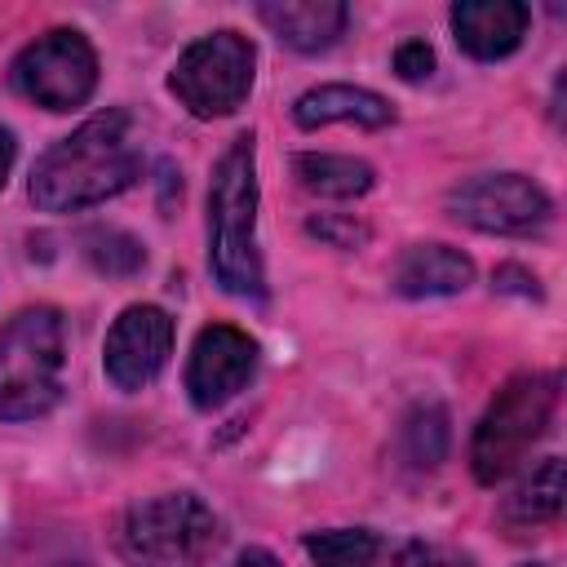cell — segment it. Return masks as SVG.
Here are the masks:
<instances>
[{
	"mask_svg": "<svg viewBox=\"0 0 567 567\" xmlns=\"http://www.w3.org/2000/svg\"><path fill=\"white\" fill-rule=\"evenodd\" d=\"M173 350V319L159 306H128L102 346V368L115 390H142L151 385Z\"/></svg>",
	"mask_w": 567,
	"mask_h": 567,
	"instance_id": "obj_9",
	"label": "cell"
},
{
	"mask_svg": "<svg viewBox=\"0 0 567 567\" xmlns=\"http://www.w3.org/2000/svg\"><path fill=\"white\" fill-rule=\"evenodd\" d=\"M527 22H532V13L518 0H461V4H452V35L478 62L509 58L523 44Z\"/></svg>",
	"mask_w": 567,
	"mask_h": 567,
	"instance_id": "obj_11",
	"label": "cell"
},
{
	"mask_svg": "<svg viewBox=\"0 0 567 567\" xmlns=\"http://www.w3.org/2000/svg\"><path fill=\"white\" fill-rule=\"evenodd\" d=\"M80 248H84V257H89L93 270L115 275V279L137 275L142 261H146L142 244H137L128 230H120V226H89V230L80 235Z\"/></svg>",
	"mask_w": 567,
	"mask_h": 567,
	"instance_id": "obj_18",
	"label": "cell"
},
{
	"mask_svg": "<svg viewBox=\"0 0 567 567\" xmlns=\"http://www.w3.org/2000/svg\"><path fill=\"white\" fill-rule=\"evenodd\" d=\"M217 536V514L195 492H164L124 514L120 554L128 567H204Z\"/></svg>",
	"mask_w": 567,
	"mask_h": 567,
	"instance_id": "obj_5",
	"label": "cell"
},
{
	"mask_svg": "<svg viewBox=\"0 0 567 567\" xmlns=\"http://www.w3.org/2000/svg\"><path fill=\"white\" fill-rule=\"evenodd\" d=\"M142 168L124 111H102L58 137L31 168V199L44 213H80L120 195Z\"/></svg>",
	"mask_w": 567,
	"mask_h": 567,
	"instance_id": "obj_1",
	"label": "cell"
},
{
	"mask_svg": "<svg viewBox=\"0 0 567 567\" xmlns=\"http://www.w3.org/2000/svg\"><path fill=\"white\" fill-rule=\"evenodd\" d=\"M408 452L416 465H439L447 452V416L443 408H416L408 421Z\"/></svg>",
	"mask_w": 567,
	"mask_h": 567,
	"instance_id": "obj_19",
	"label": "cell"
},
{
	"mask_svg": "<svg viewBox=\"0 0 567 567\" xmlns=\"http://www.w3.org/2000/svg\"><path fill=\"white\" fill-rule=\"evenodd\" d=\"M252 62H257V53L239 31H213V35H199L195 44H186V53L177 58V66L168 75V89L199 120L230 115L244 106V97L252 89Z\"/></svg>",
	"mask_w": 567,
	"mask_h": 567,
	"instance_id": "obj_6",
	"label": "cell"
},
{
	"mask_svg": "<svg viewBox=\"0 0 567 567\" xmlns=\"http://www.w3.org/2000/svg\"><path fill=\"white\" fill-rule=\"evenodd\" d=\"M13 84H18L22 97H31L44 111H75L97 89V53L71 27L44 31L40 40H31L18 53Z\"/></svg>",
	"mask_w": 567,
	"mask_h": 567,
	"instance_id": "obj_7",
	"label": "cell"
},
{
	"mask_svg": "<svg viewBox=\"0 0 567 567\" xmlns=\"http://www.w3.org/2000/svg\"><path fill=\"white\" fill-rule=\"evenodd\" d=\"M394 71L403 75V80H425L430 71H434V49L425 44V40H403L399 49H394Z\"/></svg>",
	"mask_w": 567,
	"mask_h": 567,
	"instance_id": "obj_20",
	"label": "cell"
},
{
	"mask_svg": "<svg viewBox=\"0 0 567 567\" xmlns=\"http://www.w3.org/2000/svg\"><path fill=\"white\" fill-rule=\"evenodd\" d=\"M306 554L315 558V567H372L377 554H381V540L368 527L310 532L306 536Z\"/></svg>",
	"mask_w": 567,
	"mask_h": 567,
	"instance_id": "obj_17",
	"label": "cell"
},
{
	"mask_svg": "<svg viewBox=\"0 0 567 567\" xmlns=\"http://www.w3.org/2000/svg\"><path fill=\"white\" fill-rule=\"evenodd\" d=\"M474 279V261L452 244H412L394 261V292L403 297H452L465 292Z\"/></svg>",
	"mask_w": 567,
	"mask_h": 567,
	"instance_id": "obj_13",
	"label": "cell"
},
{
	"mask_svg": "<svg viewBox=\"0 0 567 567\" xmlns=\"http://www.w3.org/2000/svg\"><path fill=\"white\" fill-rule=\"evenodd\" d=\"M310 235L328 239L332 248H354V244H363V239H368V230H363V226H354V221H328V217H315V221H310Z\"/></svg>",
	"mask_w": 567,
	"mask_h": 567,
	"instance_id": "obj_21",
	"label": "cell"
},
{
	"mask_svg": "<svg viewBox=\"0 0 567 567\" xmlns=\"http://www.w3.org/2000/svg\"><path fill=\"white\" fill-rule=\"evenodd\" d=\"M527 567H532V563H527Z\"/></svg>",
	"mask_w": 567,
	"mask_h": 567,
	"instance_id": "obj_24",
	"label": "cell"
},
{
	"mask_svg": "<svg viewBox=\"0 0 567 567\" xmlns=\"http://www.w3.org/2000/svg\"><path fill=\"white\" fill-rule=\"evenodd\" d=\"M208 266L230 297L261 301L266 270L257 252V146L239 133L208 182Z\"/></svg>",
	"mask_w": 567,
	"mask_h": 567,
	"instance_id": "obj_2",
	"label": "cell"
},
{
	"mask_svg": "<svg viewBox=\"0 0 567 567\" xmlns=\"http://www.w3.org/2000/svg\"><path fill=\"white\" fill-rule=\"evenodd\" d=\"M230 567H284V563H279L275 554H266V549H244Z\"/></svg>",
	"mask_w": 567,
	"mask_h": 567,
	"instance_id": "obj_22",
	"label": "cell"
},
{
	"mask_svg": "<svg viewBox=\"0 0 567 567\" xmlns=\"http://www.w3.org/2000/svg\"><path fill=\"white\" fill-rule=\"evenodd\" d=\"M558 514H563V461L545 456L540 470H532V478L509 496L505 518L523 523V527H536V523H554Z\"/></svg>",
	"mask_w": 567,
	"mask_h": 567,
	"instance_id": "obj_16",
	"label": "cell"
},
{
	"mask_svg": "<svg viewBox=\"0 0 567 567\" xmlns=\"http://www.w3.org/2000/svg\"><path fill=\"white\" fill-rule=\"evenodd\" d=\"M292 173L306 190L328 195V199H354L363 190H372V164L354 159V155H328V151H306L292 159Z\"/></svg>",
	"mask_w": 567,
	"mask_h": 567,
	"instance_id": "obj_15",
	"label": "cell"
},
{
	"mask_svg": "<svg viewBox=\"0 0 567 567\" xmlns=\"http://www.w3.org/2000/svg\"><path fill=\"white\" fill-rule=\"evenodd\" d=\"M257 368V341L235 328V323H208L195 346H190V363H186V390L190 403L199 412L221 408L226 399H235L248 377Z\"/></svg>",
	"mask_w": 567,
	"mask_h": 567,
	"instance_id": "obj_10",
	"label": "cell"
},
{
	"mask_svg": "<svg viewBox=\"0 0 567 567\" xmlns=\"http://www.w3.org/2000/svg\"><path fill=\"white\" fill-rule=\"evenodd\" d=\"M292 120L301 128H319V124H337V120H350L363 128H385L394 120V106L381 93L359 89V84H319L297 97Z\"/></svg>",
	"mask_w": 567,
	"mask_h": 567,
	"instance_id": "obj_14",
	"label": "cell"
},
{
	"mask_svg": "<svg viewBox=\"0 0 567 567\" xmlns=\"http://www.w3.org/2000/svg\"><path fill=\"white\" fill-rule=\"evenodd\" d=\"M257 18L297 53H323L341 40L350 9L341 0H270L257 4Z\"/></svg>",
	"mask_w": 567,
	"mask_h": 567,
	"instance_id": "obj_12",
	"label": "cell"
},
{
	"mask_svg": "<svg viewBox=\"0 0 567 567\" xmlns=\"http://www.w3.org/2000/svg\"><path fill=\"white\" fill-rule=\"evenodd\" d=\"M447 213L483 235H532L549 221V195L523 173H483L447 195Z\"/></svg>",
	"mask_w": 567,
	"mask_h": 567,
	"instance_id": "obj_8",
	"label": "cell"
},
{
	"mask_svg": "<svg viewBox=\"0 0 567 567\" xmlns=\"http://www.w3.org/2000/svg\"><path fill=\"white\" fill-rule=\"evenodd\" d=\"M9 168H13V133H9V128H0V186H4Z\"/></svg>",
	"mask_w": 567,
	"mask_h": 567,
	"instance_id": "obj_23",
	"label": "cell"
},
{
	"mask_svg": "<svg viewBox=\"0 0 567 567\" xmlns=\"http://www.w3.org/2000/svg\"><path fill=\"white\" fill-rule=\"evenodd\" d=\"M554 403H558L554 372H527L496 390V399L487 403V412L474 430V443H470V465L483 487H496L501 478H509L523 465L532 443L545 434Z\"/></svg>",
	"mask_w": 567,
	"mask_h": 567,
	"instance_id": "obj_4",
	"label": "cell"
},
{
	"mask_svg": "<svg viewBox=\"0 0 567 567\" xmlns=\"http://www.w3.org/2000/svg\"><path fill=\"white\" fill-rule=\"evenodd\" d=\"M66 328L53 306L18 310L0 332V421H35L58 408Z\"/></svg>",
	"mask_w": 567,
	"mask_h": 567,
	"instance_id": "obj_3",
	"label": "cell"
}]
</instances>
